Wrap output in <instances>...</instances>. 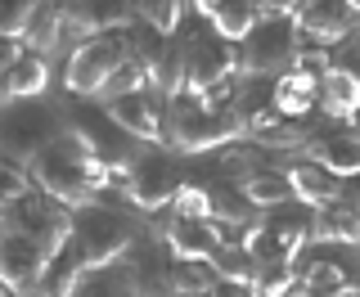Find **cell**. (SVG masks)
<instances>
[{
  "label": "cell",
  "instance_id": "1",
  "mask_svg": "<svg viewBox=\"0 0 360 297\" xmlns=\"http://www.w3.org/2000/svg\"><path fill=\"white\" fill-rule=\"evenodd\" d=\"M27 176L37 180V189H45L50 198H59L63 208H82V203H99V194L112 185V171L104 158L90 148L77 131H59L50 144H41L27 158Z\"/></svg>",
  "mask_w": 360,
  "mask_h": 297
},
{
  "label": "cell",
  "instance_id": "2",
  "mask_svg": "<svg viewBox=\"0 0 360 297\" xmlns=\"http://www.w3.org/2000/svg\"><path fill=\"white\" fill-rule=\"evenodd\" d=\"M176 54H180V86L194 90V95H207L225 82L239 77V45L225 41L207 27H185L180 37H172Z\"/></svg>",
  "mask_w": 360,
  "mask_h": 297
},
{
  "label": "cell",
  "instance_id": "3",
  "mask_svg": "<svg viewBox=\"0 0 360 297\" xmlns=\"http://www.w3.org/2000/svg\"><path fill=\"white\" fill-rule=\"evenodd\" d=\"M302 32L292 14H262L239 41V77H284L297 59Z\"/></svg>",
  "mask_w": 360,
  "mask_h": 297
},
{
  "label": "cell",
  "instance_id": "4",
  "mask_svg": "<svg viewBox=\"0 0 360 297\" xmlns=\"http://www.w3.org/2000/svg\"><path fill=\"white\" fill-rule=\"evenodd\" d=\"M72 239L82 244L90 266H112V261H122L140 244L135 225L122 212H112L108 203H82V208H72Z\"/></svg>",
  "mask_w": 360,
  "mask_h": 297
},
{
  "label": "cell",
  "instance_id": "5",
  "mask_svg": "<svg viewBox=\"0 0 360 297\" xmlns=\"http://www.w3.org/2000/svg\"><path fill=\"white\" fill-rule=\"evenodd\" d=\"M180 185H185L180 163H176V153H167L162 144L140 148V153L131 158V167L122 171V194H127L135 208H144V212L167 208V203L180 194Z\"/></svg>",
  "mask_w": 360,
  "mask_h": 297
},
{
  "label": "cell",
  "instance_id": "6",
  "mask_svg": "<svg viewBox=\"0 0 360 297\" xmlns=\"http://www.w3.org/2000/svg\"><path fill=\"white\" fill-rule=\"evenodd\" d=\"M122 63H127V37H122V32L86 37L72 54H68L63 86L72 90V95H99V86H104Z\"/></svg>",
  "mask_w": 360,
  "mask_h": 297
},
{
  "label": "cell",
  "instance_id": "7",
  "mask_svg": "<svg viewBox=\"0 0 360 297\" xmlns=\"http://www.w3.org/2000/svg\"><path fill=\"white\" fill-rule=\"evenodd\" d=\"M5 225H14V230H22L27 239H37L41 253L50 257L54 248L72 234V212H68L59 198H50L45 189L32 185L27 194H18V198L5 208Z\"/></svg>",
  "mask_w": 360,
  "mask_h": 297
},
{
  "label": "cell",
  "instance_id": "8",
  "mask_svg": "<svg viewBox=\"0 0 360 297\" xmlns=\"http://www.w3.org/2000/svg\"><path fill=\"white\" fill-rule=\"evenodd\" d=\"M59 135V118L54 108L37 104V99H5L0 104V144L18 148V153H37L41 144H50Z\"/></svg>",
  "mask_w": 360,
  "mask_h": 297
},
{
  "label": "cell",
  "instance_id": "9",
  "mask_svg": "<svg viewBox=\"0 0 360 297\" xmlns=\"http://www.w3.org/2000/svg\"><path fill=\"white\" fill-rule=\"evenodd\" d=\"M45 257L37 239H27L14 225H0V284L14 289V297H32L41 289V275H45Z\"/></svg>",
  "mask_w": 360,
  "mask_h": 297
},
{
  "label": "cell",
  "instance_id": "10",
  "mask_svg": "<svg viewBox=\"0 0 360 297\" xmlns=\"http://www.w3.org/2000/svg\"><path fill=\"white\" fill-rule=\"evenodd\" d=\"M292 23H297L302 41L329 50V45H338L342 37L356 32V9L347 5V0H302L297 14H292Z\"/></svg>",
  "mask_w": 360,
  "mask_h": 297
},
{
  "label": "cell",
  "instance_id": "11",
  "mask_svg": "<svg viewBox=\"0 0 360 297\" xmlns=\"http://www.w3.org/2000/svg\"><path fill=\"white\" fill-rule=\"evenodd\" d=\"M162 108H167V99H158L149 86L104 104V113L131 135V140H149V144H162Z\"/></svg>",
  "mask_w": 360,
  "mask_h": 297
},
{
  "label": "cell",
  "instance_id": "12",
  "mask_svg": "<svg viewBox=\"0 0 360 297\" xmlns=\"http://www.w3.org/2000/svg\"><path fill=\"white\" fill-rule=\"evenodd\" d=\"M162 244L176 261H212V253L225 244L217 221H202V216H172L162 230Z\"/></svg>",
  "mask_w": 360,
  "mask_h": 297
},
{
  "label": "cell",
  "instance_id": "13",
  "mask_svg": "<svg viewBox=\"0 0 360 297\" xmlns=\"http://www.w3.org/2000/svg\"><path fill=\"white\" fill-rule=\"evenodd\" d=\"M311 239L315 244H342V248H356L360 244V208L347 198H333V203H320L311 212Z\"/></svg>",
  "mask_w": 360,
  "mask_h": 297
},
{
  "label": "cell",
  "instance_id": "14",
  "mask_svg": "<svg viewBox=\"0 0 360 297\" xmlns=\"http://www.w3.org/2000/svg\"><path fill=\"white\" fill-rule=\"evenodd\" d=\"M307 153L315 158L320 167H329L333 176H360V131H333V135H311Z\"/></svg>",
  "mask_w": 360,
  "mask_h": 297
},
{
  "label": "cell",
  "instance_id": "15",
  "mask_svg": "<svg viewBox=\"0 0 360 297\" xmlns=\"http://www.w3.org/2000/svg\"><path fill=\"white\" fill-rule=\"evenodd\" d=\"M288 185H292V198L307 203V208H320V203L342 198V176H333V171L320 167L315 158H302V163L288 167Z\"/></svg>",
  "mask_w": 360,
  "mask_h": 297
},
{
  "label": "cell",
  "instance_id": "16",
  "mask_svg": "<svg viewBox=\"0 0 360 297\" xmlns=\"http://www.w3.org/2000/svg\"><path fill=\"white\" fill-rule=\"evenodd\" d=\"M320 108L329 118H356L360 113V68H329L320 77Z\"/></svg>",
  "mask_w": 360,
  "mask_h": 297
},
{
  "label": "cell",
  "instance_id": "17",
  "mask_svg": "<svg viewBox=\"0 0 360 297\" xmlns=\"http://www.w3.org/2000/svg\"><path fill=\"white\" fill-rule=\"evenodd\" d=\"M320 82L315 77H302L297 68H288L284 77H275V90H270V104H275V113H284V118H311V108L320 104Z\"/></svg>",
  "mask_w": 360,
  "mask_h": 297
},
{
  "label": "cell",
  "instance_id": "18",
  "mask_svg": "<svg viewBox=\"0 0 360 297\" xmlns=\"http://www.w3.org/2000/svg\"><path fill=\"white\" fill-rule=\"evenodd\" d=\"M18 41H22V50H37V54L59 50V45L68 41V32H63V5H59V0H41L37 14L27 18V27H22Z\"/></svg>",
  "mask_w": 360,
  "mask_h": 297
},
{
  "label": "cell",
  "instance_id": "19",
  "mask_svg": "<svg viewBox=\"0 0 360 297\" xmlns=\"http://www.w3.org/2000/svg\"><path fill=\"white\" fill-rule=\"evenodd\" d=\"M234 185H239V194L252 203V208H262V212H270V208H279V203L292 198L288 171H279V167H252L243 180H234Z\"/></svg>",
  "mask_w": 360,
  "mask_h": 297
},
{
  "label": "cell",
  "instance_id": "20",
  "mask_svg": "<svg viewBox=\"0 0 360 297\" xmlns=\"http://www.w3.org/2000/svg\"><path fill=\"white\" fill-rule=\"evenodd\" d=\"M45 86H50V63L37 50H22L5 68V99H37Z\"/></svg>",
  "mask_w": 360,
  "mask_h": 297
},
{
  "label": "cell",
  "instance_id": "21",
  "mask_svg": "<svg viewBox=\"0 0 360 297\" xmlns=\"http://www.w3.org/2000/svg\"><path fill=\"white\" fill-rule=\"evenodd\" d=\"M297 257H307L297 266V284H302V289H311V293H320V297H333L342 284H352V279H347V270H342V261L320 257V253H307V248H302Z\"/></svg>",
  "mask_w": 360,
  "mask_h": 297
},
{
  "label": "cell",
  "instance_id": "22",
  "mask_svg": "<svg viewBox=\"0 0 360 297\" xmlns=\"http://www.w3.org/2000/svg\"><path fill=\"white\" fill-rule=\"evenodd\" d=\"M212 270H217L221 284H239V289H252L257 284V270H262V261L248 253L243 244H221L217 253H212Z\"/></svg>",
  "mask_w": 360,
  "mask_h": 297
},
{
  "label": "cell",
  "instance_id": "23",
  "mask_svg": "<svg viewBox=\"0 0 360 297\" xmlns=\"http://www.w3.org/2000/svg\"><path fill=\"white\" fill-rule=\"evenodd\" d=\"M257 18H262V5H257V0H221L217 14H212L207 23H212V32H217V37L239 45L248 32H252Z\"/></svg>",
  "mask_w": 360,
  "mask_h": 297
},
{
  "label": "cell",
  "instance_id": "24",
  "mask_svg": "<svg viewBox=\"0 0 360 297\" xmlns=\"http://www.w3.org/2000/svg\"><path fill=\"white\" fill-rule=\"evenodd\" d=\"M217 270L212 261H176L172 257V297H207L217 289Z\"/></svg>",
  "mask_w": 360,
  "mask_h": 297
},
{
  "label": "cell",
  "instance_id": "25",
  "mask_svg": "<svg viewBox=\"0 0 360 297\" xmlns=\"http://www.w3.org/2000/svg\"><path fill=\"white\" fill-rule=\"evenodd\" d=\"M131 18L149 23L162 37H176V27L185 23V0H131Z\"/></svg>",
  "mask_w": 360,
  "mask_h": 297
},
{
  "label": "cell",
  "instance_id": "26",
  "mask_svg": "<svg viewBox=\"0 0 360 297\" xmlns=\"http://www.w3.org/2000/svg\"><path fill=\"white\" fill-rule=\"evenodd\" d=\"M292 289H297V266H292V261H262L252 297H284Z\"/></svg>",
  "mask_w": 360,
  "mask_h": 297
},
{
  "label": "cell",
  "instance_id": "27",
  "mask_svg": "<svg viewBox=\"0 0 360 297\" xmlns=\"http://www.w3.org/2000/svg\"><path fill=\"white\" fill-rule=\"evenodd\" d=\"M144 86H149V72H144L140 63H131V59H127L104 86H99V95H95V99H99V104H108V99H122V95H131V90H144Z\"/></svg>",
  "mask_w": 360,
  "mask_h": 297
},
{
  "label": "cell",
  "instance_id": "28",
  "mask_svg": "<svg viewBox=\"0 0 360 297\" xmlns=\"http://www.w3.org/2000/svg\"><path fill=\"white\" fill-rule=\"evenodd\" d=\"M41 0H0V37H22L27 18L37 14Z\"/></svg>",
  "mask_w": 360,
  "mask_h": 297
},
{
  "label": "cell",
  "instance_id": "29",
  "mask_svg": "<svg viewBox=\"0 0 360 297\" xmlns=\"http://www.w3.org/2000/svg\"><path fill=\"white\" fill-rule=\"evenodd\" d=\"M292 68H297L302 77H315V82H320L324 72H329V50H324V45H311V41H302L297 45V59H292Z\"/></svg>",
  "mask_w": 360,
  "mask_h": 297
},
{
  "label": "cell",
  "instance_id": "30",
  "mask_svg": "<svg viewBox=\"0 0 360 297\" xmlns=\"http://www.w3.org/2000/svg\"><path fill=\"white\" fill-rule=\"evenodd\" d=\"M32 189V176L22 171L18 163H0V208H9V203L18 198V194Z\"/></svg>",
  "mask_w": 360,
  "mask_h": 297
},
{
  "label": "cell",
  "instance_id": "31",
  "mask_svg": "<svg viewBox=\"0 0 360 297\" xmlns=\"http://www.w3.org/2000/svg\"><path fill=\"white\" fill-rule=\"evenodd\" d=\"M262 5V14H297L302 0H257Z\"/></svg>",
  "mask_w": 360,
  "mask_h": 297
},
{
  "label": "cell",
  "instance_id": "32",
  "mask_svg": "<svg viewBox=\"0 0 360 297\" xmlns=\"http://www.w3.org/2000/svg\"><path fill=\"white\" fill-rule=\"evenodd\" d=\"M207 297H248V293L239 289V284H217V289H212Z\"/></svg>",
  "mask_w": 360,
  "mask_h": 297
},
{
  "label": "cell",
  "instance_id": "33",
  "mask_svg": "<svg viewBox=\"0 0 360 297\" xmlns=\"http://www.w3.org/2000/svg\"><path fill=\"white\" fill-rule=\"evenodd\" d=\"M189 5H194L202 18H212V14H217V5H221V0H189Z\"/></svg>",
  "mask_w": 360,
  "mask_h": 297
},
{
  "label": "cell",
  "instance_id": "34",
  "mask_svg": "<svg viewBox=\"0 0 360 297\" xmlns=\"http://www.w3.org/2000/svg\"><path fill=\"white\" fill-rule=\"evenodd\" d=\"M284 297H320V293H311V289H302V284H297V289H292V293H284Z\"/></svg>",
  "mask_w": 360,
  "mask_h": 297
},
{
  "label": "cell",
  "instance_id": "35",
  "mask_svg": "<svg viewBox=\"0 0 360 297\" xmlns=\"http://www.w3.org/2000/svg\"><path fill=\"white\" fill-rule=\"evenodd\" d=\"M0 297H14V289H5V284H0Z\"/></svg>",
  "mask_w": 360,
  "mask_h": 297
},
{
  "label": "cell",
  "instance_id": "36",
  "mask_svg": "<svg viewBox=\"0 0 360 297\" xmlns=\"http://www.w3.org/2000/svg\"><path fill=\"white\" fill-rule=\"evenodd\" d=\"M347 5H352V9H356V14H360V0H347Z\"/></svg>",
  "mask_w": 360,
  "mask_h": 297
},
{
  "label": "cell",
  "instance_id": "37",
  "mask_svg": "<svg viewBox=\"0 0 360 297\" xmlns=\"http://www.w3.org/2000/svg\"><path fill=\"white\" fill-rule=\"evenodd\" d=\"M0 225H5V208H0Z\"/></svg>",
  "mask_w": 360,
  "mask_h": 297
},
{
  "label": "cell",
  "instance_id": "38",
  "mask_svg": "<svg viewBox=\"0 0 360 297\" xmlns=\"http://www.w3.org/2000/svg\"><path fill=\"white\" fill-rule=\"evenodd\" d=\"M356 131H360V113H356Z\"/></svg>",
  "mask_w": 360,
  "mask_h": 297
},
{
  "label": "cell",
  "instance_id": "39",
  "mask_svg": "<svg viewBox=\"0 0 360 297\" xmlns=\"http://www.w3.org/2000/svg\"><path fill=\"white\" fill-rule=\"evenodd\" d=\"M356 32H360V14H356Z\"/></svg>",
  "mask_w": 360,
  "mask_h": 297
}]
</instances>
